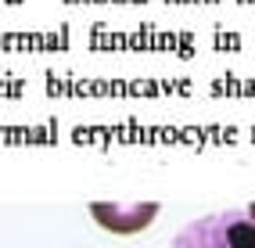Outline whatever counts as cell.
<instances>
[{
	"label": "cell",
	"instance_id": "6da1fadb",
	"mask_svg": "<svg viewBox=\"0 0 255 248\" xmlns=\"http://www.w3.org/2000/svg\"><path fill=\"white\" fill-rule=\"evenodd\" d=\"M169 248H255V220L248 209H223L191 220Z\"/></svg>",
	"mask_w": 255,
	"mask_h": 248
},
{
	"label": "cell",
	"instance_id": "7a4b0ae2",
	"mask_svg": "<svg viewBox=\"0 0 255 248\" xmlns=\"http://www.w3.org/2000/svg\"><path fill=\"white\" fill-rule=\"evenodd\" d=\"M90 216L112 234H140L158 216V202H94Z\"/></svg>",
	"mask_w": 255,
	"mask_h": 248
},
{
	"label": "cell",
	"instance_id": "3957f363",
	"mask_svg": "<svg viewBox=\"0 0 255 248\" xmlns=\"http://www.w3.org/2000/svg\"><path fill=\"white\" fill-rule=\"evenodd\" d=\"M248 216H252V220H255V202H252V205H248Z\"/></svg>",
	"mask_w": 255,
	"mask_h": 248
}]
</instances>
